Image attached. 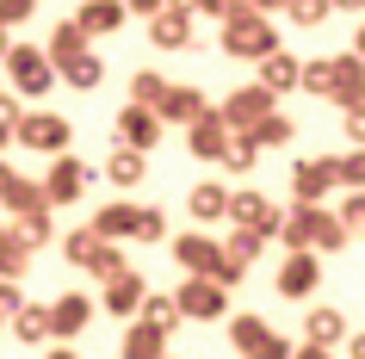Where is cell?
Listing matches in <instances>:
<instances>
[{"instance_id": "obj_6", "label": "cell", "mask_w": 365, "mask_h": 359, "mask_svg": "<svg viewBox=\"0 0 365 359\" xmlns=\"http://www.w3.org/2000/svg\"><path fill=\"white\" fill-rule=\"evenodd\" d=\"M173 310H180V322H223L230 316V291L217 279H192L186 273V285L173 291Z\"/></svg>"}, {"instance_id": "obj_21", "label": "cell", "mask_w": 365, "mask_h": 359, "mask_svg": "<svg viewBox=\"0 0 365 359\" xmlns=\"http://www.w3.org/2000/svg\"><path fill=\"white\" fill-rule=\"evenodd\" d=\"M254 69H260V81H254V87H267V93L279 99V93H291V87H297V69H304V62H297L285 44H279V50H272V56H260Z\"/></svg>"}, {"instance_id": "obj_58", "label": "cell", "mask_w": 365, "mask_h": 359, "mask_svg": "<svg viewBox=\"0 0 365 359\" xmlns=\"http://www.w3.org/2000/svg\"><path fill=\"white\" fill-rule=\"evenodd\" d=\"M0 242H6V229H0Z\"/></svg>"}, {"instance_id": "obj_47", "label": "cell", "mask_w": 365, "mask_h": 359, "mask_svg": "<svg viewBox=\"0 0 365 359\" xmlns=\"http://www.w3.org/2000/svg\"><path fill=\"white\" fill-rule=\"evenodd\" d=\"M19 285H13V279H0V322H6V316H13V310H19Z\"/></svg>"}, {"instance_id": "obj_14", "label": "cell", "mask_w": 365, "mask_h": 359, "mask_svg": "<svg viewBox=\"0 0 365 359\" xmlns=\"http://www.w3.org/2000/svg\"><path fill=\"white\" fill-rule=\"evenodd\" d=\"M149 38H155V50H192L198 44V19L186 13V6H161L149 19Z\"/></svg>"}, {"instance_id": "obj_20", "label": "cell", "mask_w": 365, "mask_h": 359, "mask_svg": "<svg viewBox=\"0 0 365 359\" xmlns=\"http://www.w3.org/2000/svg\"><path fill=\"white\" fill-rule=\"evenodd\" d=\"M304 340H309V347H328V353H334V347L346 340V316L334 310V303H309V316H304Z\"/></svg>"}, {"instance_id": "obj_27", "label": "cell", "mask_w": 365, "mask_h": 359, "mask_svg": "<svg viewBox=\"0 0 365 359\" xmlns=\"http://www.w3.org/2000/svg\"><path fill=\"white\" fill-rule=\"evenodd\" d=\"M143 173H149V155H136V149H118V143H112V155H106V180H112L118 192H130L136 180H143Z\"/></svg>"}, {"instance_id": "obj_56", "label": "cell", "mask_w": 365, "mask_h": 359, "mask_svg": "<svg viewBox=\"0 0 365 359\" xmlns=\"http://www.w3.org/2000/svg\"><path fill=\"white\" fill-rule=\"evenodd\" d=\"M6 50H13V31H6V25H0V56H6Z\"/></svg>"}, {"instance_id": "obj_10", "label": "cell", "mask_w": 365, "mask_h": 359, "mask_svg": "<svg viewBox=\"0 0 365 359\" xmlns=\"http://www.w3.org/2000/svg\"><path fill=\"white\" fill-rule=\"evenodd\" d=\"M334 155H304L297 168H291V198L297 205H328L334 198Z\"/></svg>"}, {"instance_id": "obj_52", "label": "cell", "mask_w": 365, "mask_h": 359, "mask_svg": "<svg viewBox=\"0 0 365 359\" xmlns=\"http://www.w3.org/2000/svg\"><path fill=\"white\" fill-rule=\"evenodd\" d=\"M43 359H81V353H75V347H68V340H56V347H50V353H43Z\"/></svg>"}, {"instance_id": "obj_3", "label": "cell", "mask_w": 365, "mask_h": 359, "mask_svg": "<svg viewBox=\"0 0 365 359\" xmlns=\"http://www.w3.org/2000/svg\"><path fill=\"white\" fill-rule=\"evenodd\" d=\"M272 50H279V25H272L267 13H254V6L235 0L230 13H223V56L260 62V56H272Z\"/></svg>"}, {"instance_id": "obj_34", "label": "cell", "mask_w": 365, "mask_h": 359, "mask_svg": "<svg viewBox=\"0 0 365 359\" xmlns=\"http://www.w3.org/2000/svg\"><path fill=\"white\" fill-rule=\"evenodd\" d=\"M223 254H230L235 266H254L260 254H267V236H254V229H230V242H223Z\"/></svg>"}, {"instance_id": "obj_53", "label": "cell", "mask_w": 365, "mask_h": 359, "mask_svg": "<svg viewBox=\"0 0 365 359\" xmlns=\"http://www.w3.org/2000/svg\"><path fill=\"white\" fill-rule=\"evenodd\" d=\"M334 13H365V0H328Z\"/></svg>"}, {"instance_id": "obj_28", "label": "cell", "mask_w": 365, "mask_h": 359, "mask_svg": "<svg viewBox=\"0 0 365 359\" xmlns=\"http://www.w3.org/2000/svg\"><path fill=\"white\" fill-rule=\"evenodd\" d=\"M242 136H248L254 149H285L291 136H297V124H291V118H285V112H279V106H272V112H267V118H260V124H254V131H242Z\"/></svg>"}, {"instance_id": "obj_15", "label": "cell", "mask_w": 365, "mask_h": 359, "mask_svg": "<svg viewBox=\"0 0 365 359\" xmlns=\"http://www.w3.org/2000/svg\"><path fill=\"white\" fill-rule=\"evenodd\" d=\"M267 112H272V93H267V87H235V93L217 106V118H223L230 131H254Z\"/></svg>"}, {"instance_id": "obj_42", "label": "cell", "mask_w": 365, "mask_h": 359, "mask_svg": "<svg viewBox=\"0 0 365 359\" xmlns=\"http://www.w3.org/2000/svg\"><path fill=\"white\" fill-rule=\"evenodd\" d=\"M130 242H168V217H161L155 205H143V211H136V236H130Z\"/></svg>"}, {"instance_id": "obj_37", "label": "cell", "mask_w": 365, "mask_h": 359, "mask_svg": "<svg viewBox=\"0 0 365 359\" xmlns=\"http://www.w3.org/2000/svg\"><path fill=\"white\" fill-rule=\"evenodd\" d=\"M25 266H31V248H25L19 236L6 229V242H0V279H19Z\"/></svg>"}, {"instance_id": "obj_46", "label": "cell", "mask_w": 365, "mask_h": 359, "mask_svg": "<svg viewBox=\"0 0 365 359\" xmlns=\"http://www.w3.org/2000/svg\"><path fill=\"white\" fill-rule=\"evenodd\" d=\"M235 0H192V19H223Z\"/></svg>"}, {"instance_id": "obj_32", "label": "cell", "mask_w": 365, "mask_h": 359, "mask_svg": "<svg viewBox=\"0 0 365 359\" xmlns=\"http://www.w3.org/2000/svg\"><path fill=\"white\" fill-rule=\"evenodd\" d=\"M136 316L149 322V328H161V335H173V328H180V310H173L168 291H149V298L136 303Z\"/></svg>"}, {"instance_id": "obj_41", "label": "cell", "mask_w": 365, "mask_h": 359, "mask_svg": "<svg viewBox=\"0 0 365 359\" xmlns=\"http://www.w3.org/2000/svg\"><path fill=\"white\" fill-rule=\"evenodd\" d=\"M87 273H93V279H118V273H124V248H118V242H99V254L87 261Z\"/></svg>"}, {"instance_id": "obj_36", "label": "cell", "mask_w": 365, "mask_h": 359, "mask_svg": "<svg viewBox=\"0 0 365 359\" xmlns=\"http://www.w3.org/2000/svg\"><path fill=\"white\" fill-rule=\"evenodd\" d=\"M334 180H341L346 192H365V149H346V155H334Z\"/></svg>"}, {"instance_id": "obj_9", "label": "cell", "mask_w": 365, "mask_h": 359, "mask_svg": "<svg viewBox=\"0 0 365 359\" xmlns=\"http://www.w3.org/2000/svg\"><path fill=\"white\" fill-rule=\"evenodd\" d=\"M223 217H230L235 229H254V236H279V217L285 211H272V198L267 192H254V186H242V192H230V205H223Z\"/></svg>"}, {"instance_id": "obj_38", "label": "cell", "mask_w": 365, "mask_h": 359, "mask_svg": "<svg viewBox=\"0 0 365 359\" xmlns=\"http://www.w3.org/2000/svg\"><path fill=\"white\" fill-rule=\"evenodd\" d=\"M254 161H260V149H254L242 131H230V149H223V168L230 173H254Z\"/></svg>"}, {"instance_id": "obj_5", "label": "cell", "mask_w": 365, "mask_h": 359, "mask_svg": "<svg viewBox=\"0 0 365 359\" xmlns=\"http://www.w3.org/2000/svg\"><path fill=\"white\" fill-rule=\"evenodd\" d=\"M230 340L242 359H291V340L272 328L267 316H254V310H242V316H230Z\"/></svg>"}, {"instance_id": "obj_35", "label": "cell", "mask_w": 365, "mask_h": 359, "mask_svg": "<svg viewBox=\"0 0 365 359\" xmlns=\"http://www.w3.org/2000/svg\"><path fill=\"white\" fill-rule=\"evenodd\" d=\"M93 254H99V236H93V223H87V229H68V236H62V261H68V266H87Z\"/></svg>"}, {"instance_id": "obj_2", "label": "cell", "mask_w": 365, "mask_h": 359, "mask_svg": "<svg viewBox=\"0 0 365 359\" xmlns=\"http://www.w3.org/2000/svg\"><path fill=\"white\" fill-rule=\"evenodd\" d=\"M297 87L316 99H334V106H359L365 99V62L346 50V56H316L297 69Z\"/></svg>"}, {"instance_id": "obj_19", "label": "cell", "mask_w": 365, "mask_h": 359, "mask_svg": "<svg viewBox=\"0 0 365 359\" xmlns=\"http://www.w3.org/2000/svg\"><path fill=\"white\" fill-rule=\"evenodd\" d=\"M149 298V285H143V273H136V266H124V273H118V279H106V316H136V303Z\"/></svg>"}, {"instance_id": "obj_12", "label": "cell", "mask_w": 365, "mask_h": 359, "mask_svg": "<svg viewBox=\"0 0 365 359\" xmlns=\"http://www.w3.org/2000/svg\"><path fill=\"white\" fill-rule=\"evenodd\" d=\"M173 261L186 266L192 279H217V266H223V242H211L205 229H186V236H173Z\"/></svg>"}, {"instance_id": "obj_22", "label": "cell", "mask_w": 365, "mask_h": 359, "mask_svg": "<svg viewBox=\"0 0 365 359\" xmlns=\"http://www.w3.org/2000/svg\"><path fill=\"white\" fill-rule=\"evenodd\" d=\"M136 211H143V205H130V198L99 205L93 211V236H99V242H130V236H136Z\"/></svg>"}, {"instance_id": "obj_13", "label": "cell", "mask_w": 365, "mask_h": 359, "mask_svg": "<svg viewBox=\"0 0 365 359\" xmlns=\"http://www.w3.org/2000/svg\"><path fill=\"white\" fill-rule=\"evenodd\" d=\"M112 136H118V149H136V155H149L155 143H161V118H155L149 106H124V112L112 118Z\"/></svg>"}, {"instance_id": "obj_16", "label": "cell", "mask_w": 365, "mask_h": 359, "mask_svg": "<svg viewBox=\"0 0 365 359\" xmlns=\"http://www.w3.org/2000/svg\"><path fill=\"white\" fill-rule=\"evenodd\" d=\"M93 322V298H81V291H68V298L50 303V340H68L75 347V335Z\"/></svg>"}, {"instance_id": "obj_30", "label": "cell", "mask_w": 365, "mask_h": 359, "mask_svg": "<svg viewBox=\"0 0 365 359\" xmlns=\"http://www.w3.org/2000/svg\"><path fill=\"white\" fill-rule=\"evenodd\" d=\"M56 81H68V87H81V93H93L99 81H106V62H99L93 50H81V56L68 62V69H56Z\"/></svg>"}, {"instance_id": "obj_17", "label": "cell", "mask_w": 365, "mask_h": 359, "mask_svg": "<svg viewBox=\"0 0 365 359\" xmlns=\"http://www.w3.org/2000/svg\"><path fill=\"white\" fill-rule=\"evenodd\" d=\"M186 143H192L198 161H223V149H230V124L217 118V106H211L205 118H192V124H186Z\"/></svg>"}, {"instance_id": "obj_60", "label": "cell", "mask_w": 365, "mask_h": 359, "mask_svg": "<svg viewBox=\"0 0 365 359\" xmlns=\"http://www.w3.org/2000/svg\"><path fill=\"white\" fill-rule=\"evenodd\" d=\"M168 359H173V353H168Z\"/></svg>"}, {"instance_id": "obj_4", "label": "cell", "mask_w": 365, "mask_h": 359, "mask_svg": "<svg viewBox=\"0 0 365 359\" xmlns=\"http://www.w3.org/2000/svg\"><path fill=\"white\" fill-rule=\"evenodd\" d=\"M0 69L13 75V99H43L50 87H56L50 56H43V50H31V44H13V50L0 56Z\"/></svg>"}, {"instance_id": "obj_7", "label": "cell", "mask_w": 365, "mask_h": 359, "mask_svg": "<svg viewBox=\"0 0 365 359\" xmlns=\"http://www.w3.org/2000/svg\"><path fill=\"white\" fill-rule=\"evenodd\" d=\"M68 136H75V124H68L62 112H25L19 124H13V143H25L31 155H62Z\"/></svg>"}, {"instance_id": "obj_45", "label": "cell", "mask_w": 365, "mask_h": 359, "mask_svg": "<svg viewBox=\"0 0 365 359\" xmlns=\"http://www.w3.org/2000/svg\"><path fill=\"white\" fill-rule=\"evenodd\" d=\"M341 124H346V136H353V149H365V99H359V106H346Z\"/></svg>"}, {"instance_id": "obj_26", "label": "cell", "mask_w": 365, "mask_h": 359, "mask_svg": "<svg viewBox=\"0 0 365 359\" xmlns=\"http://www.w3.org/2000/svg\"><path fill=\"white\" fill-rule=\"evenodd\" d=\"M6 322H13V335L25 347H50V303H19Z\"/></svg>"}, {"instance_id": "obj_43", "label": "cell", "mask_w": 365, "mask_h": 359, "mask_svg": "<svg viewBox=\"0 0 365 359\" xmlns=\"http://www.w3.org/2000/svg\"><path fill=\"white\" fill-rule=\"evenodd\" d=\"M334 217H341V229H346V236H365V192H346Z\"/></svg>"}, {"instance_id": "obj_31", "label": "cell", "mask_w": 365, "mask_h": 359, "mask_svg": "<svg viewBox=\"0 0 365 359\" xmlns=\"http://www.w3.org/2000/svg\"><path fill=\"white\" fill-rule=\"evenodd\" d=\"M223 205H230V192L217 186V180H205V186H192V198H186V211H192L198 223H217V217H223Z\"/></svg>"}, {"instance_id": "obj_24", "label": "cell", "mask_w": 365, "mask_h": 359, "mask_svg": "<svg viewBox=\"0 0 365 359\" xmlns=\"http://www.w3.org/2000/svg\"><path fill=\"white\" fill-rule=\"evenodd\" d=\"M118 353H124V359H168V335H161V328H149V322L136 316V322H124Z\"/></svg>"}, {"instance_id": "obj_39", "label": "cell", "mask_w": 365, "mask_h": 359, "mask_svg": "<svg viewBox=\"0 0 365 359\" xmlns=\"http://www.w3.org/2000/svg\"><path fill=\"white\" fill-rule=\"evenodd\" d=\"M328 13H334L328 0H285V19L291 25H328Z\"/></svg>"}, {"instance_id": "obj_55", "label": "cell", "mask_w": 365, "mask_h": 359, "mask_svg": "<svg viewBox=\"0 0 365 359\" xmlns=\"http://www.w3.org/2000/svg\"><path fill=\"white\" fill-rule=\"evenodd\" d=\"M13 180H19V173H13L6 161H0V198H6V186H13Z\"/></svg>"}, {"instance_id": "obj_40", "label": "cell", "mask_w": 365, "mask_h": 359, "mask_svg": "<svg viewBox=\"0 0 365 359\" xmlns=\"http://www.w3.org/2000/svg\"><path fill=\"white\" fill-rule=\"evenodd\" d=\"M13 236H19V242L38 254V248L50 242V211H43V217H13Z\"/></svg>"}, {"instance_id": "obj_48", "label": "cell", "mask_w": 365, "mask_h": 359, "mask_svg": "<svg viewBox=\"0 0 365 359\" xmlns=\"http://www.w3.org/2000/svg\"><path fill=\"white\" fill-rule=\"evenodd\" d=\"M161 6H168V0H124V13H136V19H155Z\"/></svg>"}, {"instance_id": "obj_29", "label": "cell", "mask_w": 365, "mask_h": 359, "mask_svg": "<svg viewBox=\"0 0 365 359\" xmlns=\"http://www.w3.org/2000/svg\"><path fill=\"white\" fill-rule=\"evenodd\" d=\"M0 205L13 211V217H43V211H50V198H43V186H38V180H13Z\"/></svg>"}, {"instance_id": "obj_54", "label": "cell", "mask_w": 365, "mask_h": 359, "mask_svg": "<svg viewBox=\"0 0 365 359\" xmlns=\"http://www.w3.org/2000/svg\"><path fill=\"white\" fill-rule=\"evenodd\" d=\"M353 56L365 62V19H359V31H353Z\"/></svg>"}, {"instance_id": "obj_57", "label": "cell", "mask_w": 365, "mask_h": 359, "mask_svg": "<svg viewBox=\"0 0 365 359\" xmlns=\"http://www.w3.org/2000/svg\"><path fill=\"white\" fill-rule=\"evenodd\" d=\"M6 143H13V124H0V149H6Z\"/></svg>"}, {"instance_id": "obj_33", "label": "cell", "mask_w": 365, "mask_h": 359, "mask_svg": "<svg viewBox=\"0 0 365 359\" xmlns=\"http://www.w3.org/2000/svg\"><path fill=\"white\" fill-rule=\"evenodd\" d=\"M168 87H173L168 75H155V69H136V75H130V106H149V112H155Z\"/></svg>"}, {"instance_id": "obj_18", "label": "cell", "mask_w": 365, "mask_h": 359, "mask_svg": "<svg viewBox=\"0 0 365 359\" xmlns=\"http://www.w3.org/2000/svg\"><path fill=\"white\" fill-rule=\"evenodd\" d=\"M205 112H211V99L198 93V87H168V93H161V106H155L161 131H168V124H192V118H205Z\"/></svg>"}, {"instance_id": "obj_23", "label": "cell", "mask_w": 365, "mask_h": 359, "mask_svg": "<svg viewBox=\"0 0 365 359\" xmlns=\"http://www.w3.org/2000/svg\"><path fill=\"white\" fill-rule=\"evenodd\" d=\"M124 19H130V13H124V0H87V6L75 13V25L87 31V44H93V38H112Z\"/></svg>"}, {"instance_id": "obj_59", "label": "cell", "mask_w": 365, "mask_h": 359, "mask_svg": "<svg viewBox=\"0 0 365 359\" xmlns=\"http://www.w3.org/2000/svg\"><path fill=\"white\" fill-rule=\"evenodd\" d=\"M0 93H6V87H0Z\"/></svg>"}, {"instance_id": "obj_11", "label": "cell", "mask_w": 365, "mask_h": 359, "mask_svg": "<svg viewBox=\"0 0 365 359\" xmlns=\"http://www.w3.org/2000/svg\"><path fill=\"white\" fill-rule=\"evenodd\" d=\"M316 285H322V254H285V266L272 273V291L291 303L316 298Z\"/></svg>"}, {"instance_id": "obj_49", "label": "cell", "mask_w": 365, "mask_h": 359, "mask_svg": "<svg viewBox=\"0 0 365 359\" xmlns=\"http://www.w3.org/2000/svg\"><path fill=\"white\" fill-rule=\"evenodd\" d=\"M291 359H334V353H328V347H309V340H304V347H291Z\"/></svg>"}, {"instance_id": "obj_25", "label": "cell", "mask_w": 365, "mask_h": 359, "mask_svg": "<svg viewBox=\"0 0 365 359\" xmlns=\"http://www.w3.org/2000/svg\"><path fill=\"white\" fill-rule=\"evenodd\" d=\"M81 50H93V44H87V31H81L75 19H62L56 31H50V44H43V56H50V69H68V62H75Z\"/></svg>"}, {"instance_id": "obj_50", "label": "cell", "mask_w": 365, "mask_h": 359, "mask_svg": "<svg viewBox=\"0 0 365 359\" xmlns=\"http://www.w3.org/2000/svg\"><path fill=\"white\" fill-rule=\"evenodd\" d=\"M242 6H254V13H267V19H272V13H285V0H242Z\"/></svg>"}, {"instance_id": "obj_1", "label": "cell", "mask_w": 365, "mask_h": 359, "mask_svg": "<svg viewBox=\"0 0 365 359\" xmlns=\"http://www.w3.org/2000/svg\"><path fill=\"white\" fill-rule=\"evenodd\" d=\"M279 242L291 248V254H334V248H346L353 236L341 229V217L328 205H297L279 217Z\"/></svg>"}, {"instance_id": "obj_51", "label": "cell", "mask_w": 365, "mask_h": 359, "mask_svg": "<svg viewBox=\"0 0 365 359\" xmlns=\"http://www.w3.org/2000/svg\"><path fill=\"white\" fill-rule=\"evenodd\" d=\"M346 359H365V328H359V335H346Z\"/></svg>"}, {"instance_id": "obj_44", "label": "cell", "mask_w": 365, "mask_h": 359, "mask_svg": "<svg viewBox=\"0 0 365 359\" xmlns=\"http://www.w3.org/2000/svg\"><path fill=\"white\" fill-rule=\"evenodd\" d=\"M31 13H38V0H0V25H6V31H13V25H25Z\"/></svg>"}, {"instance_id": "obj_8", "label": "cell", "mask_w": 365, "mask_h": 359, "mask_svg": "<svg viewBox=\"0 0 365 359\" xmlns=\"http://www.w3.org/2000/svg\"><path fill=\"white\" fill-rule=\"evenodd\" d=\"M38 186H43V198H50V211H56V205H75L81 192L93 186V168H87L81 155L62 149V155H50V173H43Z\"/></svg>"}]
</instances>
